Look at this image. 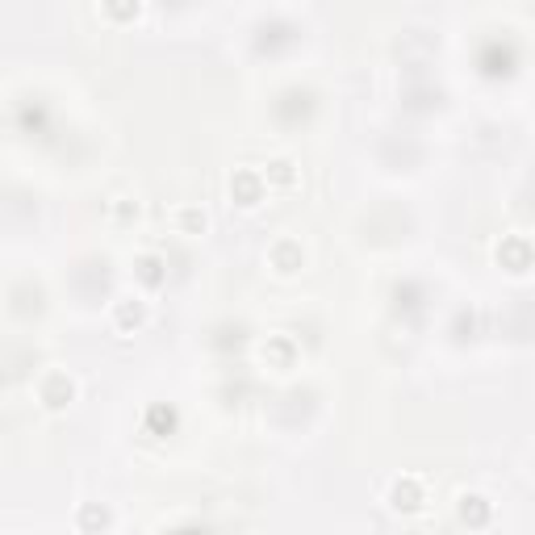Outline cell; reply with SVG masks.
Returning <instances> with one entry per match:
<instances>
[{
	"instance_id": "277c9868",
	"label": "cell",
	"mask_w": 535,
	"mask_h": 535,
	"mask_svg": "<svg viewBox=\"0 0 535 535\" xmlns=\"http://www.w3.org/2000/svg\"><path fill=\"white\" fill-rule=\"evenodd\" d=\"M105 519H109V514H105V510H96V506L84 510V523H100V527H105Z\"/></svg>"
},
{
	"instance_id": "6da1fadb",
	"label": "cell",
	"mask_w": 535,
	"mask_h": 535,
	"mask_svg": "<svg viewBox=\"0 0 535 535\" xmlns=\"http://www.w3.org/2000/svg\"><path fill=\"white\" fill-rule=\"evenodd\" d=\"M389 497H393V506H398V510H418V502H422V493H418L414 481H398Z\"/></svg>"
},
{
	"instance_id": "7a4b0ae2",
	"label": "cell",
	"mask_w": 535,
	"mask_h": 535,
	"mask_svg": "<svg viewBox=\"0 0 535 535\" xmlns=\"http://www.w3.org/2000/svg\"><path fill=\"white\" fill-rule=\"evenodd\" d=\"M67 401H71V381H67V376H50L46 405H50V410H59V405H67Z\"/></svg>"
},
{
	"instance_id": "3957f363",
	"label": "cell",
	"mask_w": 535,
	"mask_h": 535,
	"mask_svg": "<svg viewBox=\"0 0 535 535\" xmlns=\"http://www.w3.org/2000/svg\"><path fill=\"white\" fill-rule=\"evenodd\" d=\"M460 514L473 519V523H485V519H490V506H485V497L473 493V497H460Z\"/></svg>"
}]
</instances>
